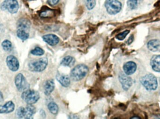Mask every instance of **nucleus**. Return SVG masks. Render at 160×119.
Here are the masks:
<instances>
[{"label":"nucleus","mask_w":160,"mask_h":119,"mask_svg":"<svg viewBox=\"0 0 160 119\" xmlns=\"http://www.w3.org/2000/svg\"><path fill=\"white\" fill-rule=\"evenodd\" d=\"M88 71V67L85 65H78L71 70L70 76L74 81H79L86 76Z\"/></svg>","instance_id":"1"},{"label":"nucleus","mask_w":160,"mask_h":119,"mask_svg":"<svg viewBox=\"0 0 160 119\" xmlns=\"http://www.w3.org/2000/svg\"><path fill=\"white\" fill-rule=\"evenodd\" d=\"M140 81L142 85L147 90H155L158 88V82L157 78L152 74H148L142 77Z\"/></svg>","instance_id":"2"},{"label":"nucleus","mask_w":160,"mask_h":119,"mask_svg":"<svg viewBox=\"0 0 160 119\" xmlns=\"http://www.w3.org/2000/svg\"><path fill=\"white\" fill-rule=\"evenodd\" d=\"M22 98L29 105L33 104L39 100L40 95L38 92L34 90L27 89L22 92Z\"/></svg>","instance_id":"3"},{"label":"nucleus","mask_w":160,"mask_h":119,"mask_svg":"<svg viewBox=\"0 0 160 119\" xmlns=\"http://www.w3.org/2000/svg\"><path fill=\"white\" fill-rule=\"evenodd\" d=\"M48 64L47 58H41L35 61L30 62L28 65L29 69L33 72H40L44 71Z\"/></svg>","instance_id":"4"},{"label":"nucleus","mask_w":160,"mask_h":119,"mask_svg":"<svg viewBox=\"0 0 160 119\" xmlns=\"http://www.w3.org/2000/svg\"><path fill=\"white\" fill-rule=\"evenodd\" d=\"M36 108L34 107L29 105L26 107H20L17 110L16 115L18 117L23 119H32L35 114Z\"/></svg>","instance_id":"5"},{"label":"nucleus","mask_w":160,"mask_h":119,"mask_svg":"<svg viewBox=\"0 0 160 119\" xmlns=\"http://www.w3.org/2000/svg\"><path fill=\"white\" fill-rule=\"evenodd\" d=\"M105 7L108 14L114 15L121 10L122 4L118 0H106Z\"/></svg>","instance_id":"6"},{"label":"nucleus","mask_w":160,"mask_h":119,"mask_svg":"<svg viewBox=\"0 0 160 119\" xmlns=\"http://www.w3.org/2000/svg\"><path fill=\"white\" fill-rule=\"evenodd\" d=\"M1 8L2 10H8L12 14L18 12L19 4L17 0H5L2 3Z\"/></svg>","instance_id":"7"},{"label":"nucleus","mask_w":160,"mask_h":119,"mask_svg":"<svg viewBox=\"0 0 160 119\" xmlns=\"http://www.w3.org/2000/svg\"><path fill=\"white\" fill-rule=\"evenodd\" d=\"M15 83L17 89L20 92H23L28 89L29 87L25 77L21 73L18 74L15 77Z\"/></svg>","instance_id":"8"},{"label":"nucleus","mask_w":160,"mask_h":119,"mask_svg":"<svg viewBox=\"0 0 160 119\" xmlns=\"http://www.w3.org/2000/svg\"><path fill=\"white\" fill-rule=\"evenodd\" d=\"M118 78L123 89L124 90H128L132 84V79L130 77L128 76V75L123 73L119 74Z\"/></svg>","instance_id":"9"},{"label":"nucleus","mask_w":160,"mask_h":119,"mask_svg":"<svg viewBox=\"0 0 160 119\" xmlns=\"http://www.w3.org/2000/svg\"><path fill=\"white\" fill-rule=\"evenodd\" d=\"M6 63L9 69L13 72L18 71L19 68V62L14 56H8L7 57Z\"/></svg>","instance_id":"10"},{"label":"nucleus","mask_w":160,"mask_h":119,"mask_svg":"<svg viewBox=\"0 0 160 119\" xmlns=\"http://www.w3.org/2000/svg\"><path fill=\"white\" fill-rule=\"evenodd\" d=\"M43 40L51 46H55L58 44L60 42V39L55 34H48L44 35L42 37Z\"/></svg>","instance_id":"11"},{"label":"nucleus","mask_w":160,"mask_h":119,"mask_svg":"<svg viewBox=\"0 0 160 119\" xmlns=\"http://www.w3.org/2000/svg\"><path fill=\"white\" fill-rule=\"evenodd\" d=\"M137 69L136 63L133 62H128L126 63L123 66V69L126 75H132L135 73Z\"/></svg>","instance_id":"12"},{"label":"nucleus","mask_w":160,"mask_h":119,"mask_svg":"<svg viewBox=\"0 0 160 119\" xmlns=\"http://www.w3.org/2000/svg\"><path fill=\"white\" fill-rule=\"evenodd\" d=\"M56 78L63 87H68L70 85V79L67 75L59 73L56 75Z\"/></svg>","instance_id":"13"},{"label":"nucleus","mask_w":160,"mask_h":119,"mask_svg":"<svg viewBox=\"0 0 160 119\" xmlns=\"http://www.w3.org/2000/svg\"><path fill=\"white\" fill-rule=\"evenodd\" d=\"M15 106L11 101L6 103L3 105H0V113L8 114L13 112L15 109Z\"/></svg>","instance_id":"14"},{"label":"nucleus","mask_w":160,"mask_h":119,"mask_svg":"<svg viewBox=\"0 0 160 119\" xmlns=\"http://www.w3.org/2000/svg\"><path fill=\"white\" fill-rule=\"evenodd\" d=\"M148 48L152 52H156L160 51V42L158 40L154 39L148 43Z\"/></svg>","instance_id":"15"},{"label":"nucleus","mask_w":160,"mask_h":119,"mask_svg":"<svg viewBox=\"0 0 160 119\" xmlns=\"http://www.w3.org/2000/svg\"><path fill=\"white\" fill-rule=\"evenodd\" d=\"M150 64L153 70L160 72V55L153 56L150 61Z\"/></svg>","instance_id":"16"},{"label":"nucleus","mask_w":160,"mask_h":119,"mask_svg":"<svg viewBox=\"0 0 160 119\" xmlns=\"http://www.w3.org/2000/svg\"><path fill=\"white\" fill-rule=\"evenodd\" d=\"M31 23L28 20L26 19H21L18 22V29L24 30L29 32L30 30Z\"/></svg>","instance_id":"17"},{"label":"nucleus","mask_w":160,"mask_h":119,"mask_svg":"<svg viewBox=\"0 0 160 119\" xmlns=\"http://www.w3.org/2000/svg\"><path fill=\"white\" fill-rule=\"evenodd\" d=\"M55 87L54 81L52 80H47L44 85V93L47 95H49L53 91Z\"/></svg>","instance_id":"18"},{"label":"nucleus","mask_w":160,"mask_h":119,"mask_svg":"<svg viewBox=\"0 0 160 119\" xmlns=\"http://www.w3.org/2000/svg\"><path fill=\"white\" fill-rule=\"evenodd\" d=\"M55 11L53 9H50L47 7H43L40 11L39 16L42 18H51L55 15Z\"/></svg>","instance_id":"19"},{"label":"nucleus","mask_w":160,"mask_h":119,"mask_svg":"<svg viewBox=\"0 0 160 119\" xmlns=\"http://www.w3.org/2000/svg\"><path fill=\"white\" fill-rule=\"evenodd\" d=\"M76 60L73 57L71 56H67L65 57L61 62V64L64 66H73L75 64Z\"/></svg>","instance_id":"20"},{"label":"nucleus","mask_w":160,"mask_h":119,"mask_svg":"<svg viewBox=\"0 0 160 119\" xmlns=\"http://www.w3.org/2000/svg\"><path fill=\"white\" fill-rule=\"evenodd\" d=\"M17 33L18 37L22 41H25L29 38V32L26 31L24 30L18 29Z\"/></svg>","instance_id":"21"},{"label":"nucleus","mask_w":160,"mask_h":119,"mask_svg":"<svg viewBox=\"0 0 160 119\" xmlns=\"http://www.w3.org/2000/svg\"><path fill=\"white\" fill-rule=\"evenodd\" d=\"M48 108L50 112L53 114V115H56L58 113L59 111V107L58 105L53 102L50 103L48 105Z\"/></svg>","instance_id":"22"},{"label":"nucleus","mask_w":160,"mask_h":119,"mask_svg":"<svg viewBox=\"0 0 160 119\" xmlns=\"http://www.w3.org/2000/svg\"><path fill=\"white\" fill-rule=\"evenodd\" d=\"M142 0H128V6L131 9H135L138 7L139 3Z\"/></svg>","instance_id":"23"},{"label":"nucleus","mask_w":160,"mask_h":119,"mask_svg":"<svg viewBox=\"0 0 160 119\" xmlns=\"http://www.w3.org/2000/svg\"><path fill=\"white\" fill-rule=\"evenodd\" d=\"M2 47L5 51H9L12 48V43L8 40H5L2 43Z\"/></svg>","instance_id":"24"},{"label":"nucleus","mask_w":160,"mask_h":119,"mask_svg":"<svg viewBox=\"0 0 160 119\" xmlns=\"http://www.w3.org/2000/svg\"><path fill=\"white\" fill-rule=\"evenodd\" d=\"M45 51L39 47H36L31 51V54L34 56H41L44 55Z\"/></svg>","instance_id":"25"},{"label":"nucleus","mask_w":160,"mask_h":119,"mask_svg":"<svg viewBox=\"0 0 160 119\" xmlns=\"http://www.w3.org/2000/svg\"><path fill=\"white\" fill-rule=\"evenodd\" d=\"M96 4V0H86L85 2L86 6L88 10H91L95 7Z\"/></svg>","instance_id":"26"},{"label":"nucleus","mask_w":160,"mask_h":119,"mask_svg":"<svg viewBox=\"0 0 160 119\" xmlns=\"http://www.w3.org/2000/svg\"><path fill=\"white\" fill-rule=\"evenodd\" d=\"M129 32L130 31L127 30L123 32L117 34L116 36V38L118 40H119V41H122V40H124V39H125L126 36L129 33Z\"/></svg>","instance_id":"27"},{"label":"nucleus","mask_w":160,"mask_h":119,"mask_svg":"<svg viewBox=\"0 0 160 119\" xmlns=\"http://www.w3.org/2000/svg\"><path fill=\"white\" fill-rule=\"evenodd\" d=\"M60 0H48V2L51 6H54L58 4Z\"/></svg>","instance_id":"28"},{"label":"nucleus","mask_w":160,"mask_h":119,"mask_svg":"<svg viewBox=\"0 0 160 119\" xmlns=\"http://www.w3.org/2000/svg\"><path fill=\"white\" fill-rule=\"evenodd\" d=\"M133 39H134V37H133V35H131L130 36L129 39H128V42H127V43H128V45L131 44L133 42Z\"/></svg>","instance_id":"29"},{"label":"nucleus","mask_w":160,"mask_h":119,"mask_svg":"<svg viewBox=\"0 0 160 119\" xmlns=\"http://www.w3.org/2000/svg\"><path fill=\"white\" fill-rule=\"evenodd\" d=\"M131 118L132 119H139V118H140L139 117H132Z\"/></svg>","instance_id":"30"},{"label":"nucleus","mask_w":160,"mask_h":119,"mask_svg":"<svg viewBox=\"0 0 160 119\" xmlns=\"http://www.w3.org/2000/svg\"><path fill=\"white\" fill-rule=\"evenodd\" d=\"M2 98V93L0 91V100H1V98Z\"/></svg>","instance_id":"31"},{"label":"nucleus","mask_w":160,"mask_h":119,"mask_svg":"<svg viewBox=\"0 0 160 119\" xmlns=\"http://www.w3.org/2000/svg\"><path fill=\"white\" fill-rule=\"evenodd\" d=\"M159 81H160V80H159Z\"/></svg>","instance_id":"32"}]
</instances>
